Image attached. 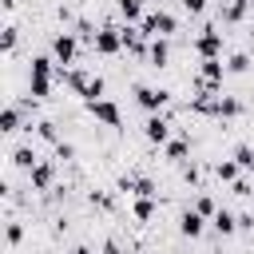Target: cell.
<instances>
[{
    "label": "cell",
    "instance_id": "cell-1",
    "mask_svg": "<svg viewBox=\"0 0 254 254\" xmlns=\"http://www.w3.org/2000/svg\"><path fill=\"white\" fill-rule=\"evenodd\" d=\"M52 75H56V60L36 56V60H32V71H28V91H32L36 99H44V95L52 91Z\"/></svg>",
    "mask_w": 254,
    "mask_h": 254
},
{
    "label": "cell",
    "instance_id": "cell-2",
    "mask_svg": "<svg viewBox=\"0 0 254 254\" xmlns=\"http://www.w3.org/2000/svg\"><path fill=\"white\" fill-rule=\"evenodd\" d=\"M139 28H143L147 36H175V28H179V24H175V16H171V12H163V8H159V12H147V16L139 20Z\"/></svg>",
    "mask_w": 254,
    "mask_h": 254
},
{
    "label": "cell",
    "instance_id": "cell-3",
    "mask_svg": "<svg viewBox=\"0 0 254 254\" xmlns=\"http://www.w3.org/2000/svg\"><path fill=\"white\" fill-rule=\"evenodd\" d=\"M167 99H171V91H163V87H147V83H143V87H135V103H139L143 111H151V115H155V111H163V107H167Z\"/></svg>",
    "mask_w": 254,
    "mask_h": 254
},
{
    "label": "cell",
    "instance_id": "cell-4",
    "mask_svg": "<svg viewBox=\"0 0 254 254\" xmlns=\"http://www.w3.org/2000/svg\"><path fill=\"white\" fill-rule=\"evenodd\" d=\"M194 52H198L202 60H218V56H222V32H218V28H202V36L194 40Z\"/></svg>",
    "mask_w": 254,
    "mask_h": 254
},
{
    "label": "cell",
    "instance_id": "cell-5",
    "mask_svg": "<svg viewBox=\"0 0 254 254\" xmlns=\"http://www.w3.org/2000/svg\"><path fill=\"white\" fill-rule=\"evenodd\" d=\"M91 44H95L99 56H115V52L123 48V32H119V28H99V32L91 36Z\"/></svg>",
    "mask_w": 254,
    "mask_h": 254
},
{
    "label": "cell",
    "instance_id": "cell-6",
    "mask_svg": "<svg viewBox=\"0 0 254 254\" xmlns=\"http://www.w3.org/2000/svg\"><path fill=\"white\" fill-rule=\"evenodd\" d=\"M87 111H91L99 123H107V127H119V123H123V115H119V107H115L111 99H91Z\"/></svg>",
    "mask_w": 254,
    "mask_h": 254
},
{
    "label": "cell",
    "instance_id": "cell-7",
    "mask_svg": "<svg viewBox=\"0 0 254 254\" xmlns=\"http://www.w3.org/2000/svg\"><path fill=\"white\" fill-rule=\"evenodd\" d=\"M143 135H147L151 143H171V123L163 119V111L147 115V123H143Z\"/></svg>",
    "mask_w": 254,
    "mask_h": 254
},
{
    "label": "cell",
    "instance_id": "cell-8",
    "mask_svg": "<svg viewBox=\"0 0 254 254\" xmlns=\"http://www.w3.org/2000/svg\"><path fill=\"white\" fill-rule=\"evenodd\" d=\"M52 56H56V64H71L75 60V36L71 32H60L52 40Z\"/></svg>",
    "mask_w": 254,
    "mask_h": 254
},
{
    "label": "cell",
    "instance_id": "cell-9",
    "mask_svg": "<svg viewBox=\"0 0 254 254\" xmlns=\"http://www.w3.org/2000/svg\"><path fill=\"white\" fill-rule=\"evenodd\" d=\"M147 60H151V67H167V60H171V44H167V36H151Z\"/></svg>",
    "mask_w": 254,
    "mask_h": 254
},
{
    "label": "cell",
    "instance_id": "cell-10",
    "mask_svg": "<svg viewBox=\"0 0 254 254\" xmlns=\"http://www.w3.org/2000/svg\"><path fill=\"white\" fill-rule=\"evenodd\" d=\"M60 75H64V83H67L71 91H79V95H83V91L91 87V79H95V75L83 71V67H71V71H60Z\"/></svg>",
    "mask_w": 254,
    "mask_h": 254
},
{
    "label": "cell",
    "instance_id": "cell-11",
    "mask_svg": "<svg viewBox=\"0 0 254 254\" xmlns=\"http://www.w3.org/2000/svg\"><path fill=\"white\" fill-rule=\"evenodd\" d=\"M28 179H32V187H36V190H48V187H52V179H56V167H52V163H36V167L28 171Z\"/></svg>",
    "mask_w": 254,
    "mask_h": 254
},
{
    "label": "cell",
    "instance_id": "cell-12",
    "mask_svg": "<svg viewBox=\"0 0 254 254\" xmlns=\"http://www.w3.org/2000/svg\"><path fill=\"white\" fill-rule=\"evenodd\" d=\"M202 218H206V214H198V210H183V218H179L183 238H198V234H202Z\"/></svg>",
    "mask_w": 254,
    "mask_h": 254
},
{
    "label": "cell",
    "instance_id": "cell-13",
    "mask_svg": "<svg viewBox=\"0 0 254 254\" xmlns=\"http://www.w3.org/2000/svg\"><path fill=\"white\" fill-rule=\"evenodd\" d=\"M214 115H218V119H234V115H242V99H234V95H218Z\"/></svg>",
    "mask_w": 254,
    "mask_h": 254
},
{
    "label": "cell",
    "instance_id": "cell-14",
    "mask_svg": "<svg viewBox=\"0 0 254 254\" xmlns=\"http://www.w3.org/2000/svg\"><path fill=\"white\" fill-rule=\"evenodd\" d=\"M250 4H254V0H226V4H222V20H226V24H238Z\"/></svg>",
    "mask_w": 254,
    "mask_h": 254
},
{
    "label": "cell",
    "instance_id": "cell-15",
    "mask_svg": "<svg viewBox=\"0 0 254 254\" xmlns=\"http://www.w3.org/2000/svg\"><path fill=\"white\" fill-rule=\"evenodd\" d=\"M210 222H214V230H218V234H234V230H238V218H234L230 210H214V214H210Z\"/></svg>",
    "mask_w": 254,
    "mask_h": 254
},
{
    "label": "cell",
    "instance_id": "cell-16",
    "mask_svg": "<svg viewBox=\"0 0 254 254\" xmlns=\"http://www.w3.org/2000/svg\"><path fill=\"white\" fill-rule=\"evenodd\" d=\"M0 131H4V135L20 131V107H16V103H12V107H4V115H0Z\"/></svg>",
    "mask_w": 254,
    "mask_h": 254
},
{
    "label": "cell",
    "instance_id": "cell-17",
    "mask_svg": "<svg viewBox=\"0 0 254 254\" xmlns=\"http://www.w3.org/2000/svg\"><path fill=\"white\" fill-rule=\"evenodd\" d=\"M187 155H190V143L187 139H171L167 143V159L171 163H187Z\"/></svg>",
    "mask_w": 254,
    "mask_h": 254
},
{
    "label": "cell",
    "instance_id": "cell-18",
    "mask_svg": "<svg viewBox=\"0 0 254 254\" xmlns=\"http://www.w3.org/2000/svg\"><path fill=\"white\" fill-rule=\"evenodd\" d=\"M12 163H16V167H24V171H32L40 159H36V151H32V147H16V151H12Z\"/></svg>",
    "mask_w": 254,
    "mask_h": 254
},
{
    "label": "cell",
    "instance_id": "cell-19",
    "mask_svg": "<svg viewBox=\"0 0 254 254\" xmlns=\"http://www.w3.org/2000/svg\"><path fill=\"white\" fill-rule=\"evenodd\" d=\"M119 12L127 24H135V20H143V0H119Z\"/></svg>",
    "mask_w": 254,
    "mask_h": 254
},
{
    "label": "cell",
    "instance_id": "cell-20",
    "mask_svg": "<svg viewBox=\"0 0 254 254\" xmlns=\"http://www.w3.org/2000/svg\"><path fill=\"white\" fill-rule=\"evenodd\" d=\"M131 210H135V218H139V222H151V218H155V202H151V198H135V206H131Z\"/></svg>",
    "mask_w": 254,
    "mask_h": 254
},
{
    "label": "cell",
    "instance_id": "cell-21",
    "mask_svg": "<svg viewBox=\"0 0 254 254\" xmlns=\"http://www.w3.org/2000/svg\"><path fill=\"white\" fill-rule=\"evenodd\" d=\"M238 171H242V167H238V163H218V167H214V175H218V179H222V183H234V179H242V175H238Z\"/></svg>",
    "mask_w": 254,
    "mask_h": 254
},
{
    "label": "cell",
    "instance_id": "cell-22",
    "mask_svg": "<svg viewBox=\"0 0 254 254\" xmlns=\"http://www.w3.org/2000/svg\"><path fill=\"white\" fill-rule=\"evenodd\" d=\"M234 163H238L242 171H250V167H254V147H246V143H242V147L234 151Z\"/></svg>",
    "mask_w": 254,
    "mask_h": 254
},
{
    "label": "cell",
    "instance_id": "cell-23",
    "mask_svg": "<svg viewBox=\"0 0 254 254\" xmlns=\"http://www.w3.org/2000/svg\"><path fill=\"white\" fill-rule=\"evenodd\" d=\"M103 87H107V83H103V75H95V79H91V87L83 91V99H87V103H91V99H103Z\"/></svg>",
    "mask_w": 254,
    "mask_h": 254
},
{
    "label": "cell",
    "instance_id": "cell-24",
    "mask_svg": "<svg viewBox=\"0 0 254 254\" xmlns=\"http://www.w3.org/2000/svg\"><path fill=\"white\" fill-rule=\"evenodd\" d=\"M246 67H250V60H246L242 52H238V56H230V64H226V71H246Z\"/></svg>",
    "mask_w": 254,
    "mask_h": 254
},
{
    "label": "cell",
    "instance_id": "cell-25",
    "mask_svg": "<svg viewBox=\"0 0 254 254\" xmlns=\"http://www.w3.org/2000/svg\"><path fill=\"white\" fill-rule=\"evenodd\" d=\"M194 210H198V214H214V198H210V194H198Z\"/></svg>",
    "mask_w": 254,
    "mask_h": 254
},
{
    "label": "cell",
    "instance_id": "cell-26",
    "mask_svg": "<svg viewBox=\"0 0 254 254\" xmlns=\"http://www.w3.org/2000/svg\"><path fill=\"white\" fill-rule=\"evenodd\" d=\"M20 238H24V226L20 222H8V246H16Z\"/></svg>",
    "mask_w": 254,
    "mask_h": 254
},
{
    "label": "cell",
    "instance_id": "cell-27",
    "mask_svg": "<svg viewBox=\"0 0 254 254\" xmlns=\"http://www.w3.org/2000/svg\"><path fill=\"white\" fill-rule=\"evenodd\" d=\"M0 44H4V52H12V48H16V28H12V24L4 28V40H0Z\"/></svg>",
    "mask_w": 254,
    "mask_h": 254
},
{
    "label": "cell",
    "instance_id": "cell-28",
    "mask_svg": "<svg viewBox=\"0 0 254 254\" xmlns=\"http://www.w3.org/2000/svg\"><path fill=\"white\" fill-rule=\"evenodd\" d=\"M40 139H48V143H60V139H56V127H52V123H40Z\"/></svg>",
    "mask_w": 254,
    "mask_h": 254
},
{
    "label": "cell",
    "instance_id": "cell-29",
    "mask_svg": "<svg viewBox=\"0 0 254 254\" xmlns=\"http://www.w3.org/2000/svg\"><path fill=\"white\" fill-rule=\"evenodd\" d=\"M183 8H187V12H190V16H198V12H202V8H206V0H183Z\"/></svg>",
    "mask_w": 254,
    "mask_h": 254
},
{
    "label": "cell",
    "instance_id": "cell-30",
    "mask_svg": "<svg viewBox=\"0 0 254 254\" xmlns=\"http://www.w3.org/2000/svg\"><path fill=\"white\" fill-rule=\"evenodd\" d=\"M56 155H60V159H71L75 147H71V143H56Z\"/></svg>",
    "mask_w": 254,
    "mask_h": 254
},
{
    "label": "cell",
    "instance_id": "cell-31",
    "mask_svg": "<svg viewBox=\"0 0 254 254\" xmlns=\"http://www.w3.org/2000/svg\"><path fill=\"white\" fill-rule=\"evenodd\" d=\"M230 187H234V194H242V198H246V194H250V183H246V179H234V183H230Z\"/></svg>",
    "mask_w": 254,
    "mask_h": 254
},
{
    "label": "cell",
    "instance_id": "cell-32",
    "mask_svg": "<svg viewBox=\"0 0 254 254\" xmlns=\"http://www.w3.org/2000/svg\"><path fill=\"white\" fill-rule=\"evenodd\" d=\"M103 254H123V250H119L115 242H107V246H103Z\"/></svg>",
    "mask_w": 254,
    "mask_h": 254
},
{
    "label": "cell",
    "instance_id": "cell-33",
    "mask_svg": "<svg viewBox=\"0 0 254 254\" xmlns=\"http://www.w3.org/2000/svg\"><path fill=\"white\" fill-rule=\"evenodd\" d=\"M71 254H91V250H87V246H75V250H71Z\"/></svg>",
    "mask_w": 254,
    "mask_h": 254
},
{
    "label": "cell",
    "instance_id": "cell-34",
    "mask_svg": "<svg viewBox=\"0 0 254 254\" xmlns=\"http://www.w3.org/2000/svg\"><path fill=\"white\" fill-rule=\"evenodd\" d=\"M250 171H254V167H250Z\"/></svg>",
    "mask_w": 254,
    "mask_h": 254
}]
</instances>
